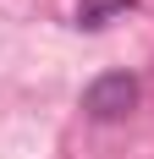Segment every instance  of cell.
I'll use <instances>...</instances> for the list:
<instances>
[{
    "instance_id": "6da1fadb",
    "label": "cell",
    "mask_w": 154,
    "mask_h": 159,
    "mask_svg": "<svg viewBox=\"0 0 154 159\" xmlns=\"http://www.w3.org/2000/svg\"><path fill=\"white\" fill-rule=\"evenodd\" d=\"M83 110L94 121H121V115L138 110V77L132 71H105L83 88Z\"/></svg>"
},
{
    "instance_id": "7a4b0ae2",
    "label": "cell",
    "mask_w": 154,
    "mask_h": 159,
    "mask_svg": "<svg viewBox=\"0 0 154 159\" xmlns=\"http://www.w3.org/2000/svg\"><path fill=\"white\" fill-rule=\"evenodd\" d=\"M132 0H99V6H83L77 11V28H105V16H116V11H127Z\"/></svg>"
}]
</instances>
